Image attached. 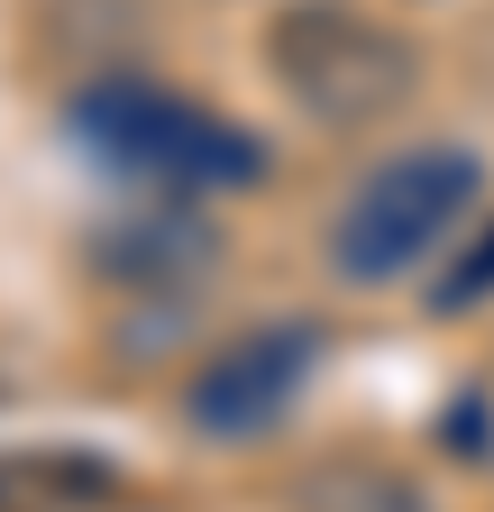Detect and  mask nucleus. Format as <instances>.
<instances>
[{
  "instance_id": "nucleus-5",
  "label": "nucleus",
  "mask_w": 494,
  "mask_h": 512,
  "mask_svg": "<svg viewBox=\"0 0 494 512\" xmlns=\"http://www.w3.org/2000/svg\"><path fill=\"white\" fill-rule=\"evenodd\" d=\"M302 503H312V512H421V494L394 485V476H376V467H339V476H321Z\"/></svg>"
},
{
  "instance_id": "nucleus-3",
  "label": "nucleus",
  "mask_w": 494,
  "mask_h": 512,
  "mask_svg": "<svg viewBox=\"0 0 494 512\" xmlns=\"http://www.w3.org/2000/svg\"><path fill=\"white\" fill-rule=\"evenodd\" d=\"M266 64L302 119L321 128H376L385 110L412 101V46L376 28L348 0H293L266 28Z\"/></svg>"
},
{
  "instance_id": "nucleus-6",
  "label": "nucleus",
  "mask_w": 494,
  "mask_h": 512,
  "mask_svg": "<svg viewBox=\"0 0 494 512\" xmlns=\"http://www.w3.org/2000/svg\"><path fill=\"white\" fill-rule=\"evenodd\" d=\"M485 293H494V220L476 229V247L449 266V284L430 293V311H467V302H485Z\"/></svg>"
},
{
  "instance_id": "nucleus-1",
  "label": "nucleus",
  "mask_w": 494,
  "mask_h": 512,
  "mask_svg": "<svg viewBox=\"0 0 494 512\" xmlns=\"http://www.w3.org/2000/svg\"><path fill=\"white\" fill-rule=\"evenodd\" d=\"M485 202V165L467 147H412V156H385L348 192V211L330 220V266L348 284H394L412 275L421 256H440Z\"/></svg>"
},
{
  "instance_id": "nucleus-4",
  "label": "nucleus",
  "mask_w": 494,
  "mask_h": 512,
  "mask_svg": "<svg viewBox=\"0 0 494 512\" xmlns=\"http://www.w3.org/2000/svg\"><path fill=\"white\" fill-rule=\"evenodd\" d=\"M312 366H321V330H302V320L247 330L220 357H202V375L183 384V421H193L202 439H257V430H275L293 412Z\"/></svg>"
},
{
  "instance_id": "nucleus-2",
  "label": "nucleus",
  "mask_w": 494,
  "mask_h": 512,
  "mask_svg": "<svg viewBox=\"0 0 494 512\" xmlns=\"http://www.w3.org/2000/svg\"><path fill=\"white\" fill-rule=\"evenodd\" d=\"M74 128L92 138V156L129 165L165 192H229V183L266 174V147L247 128H229L220 110L183 101V92H156L138 74H110V83L74 92Z\"/></svg>"
}]
</instances>
